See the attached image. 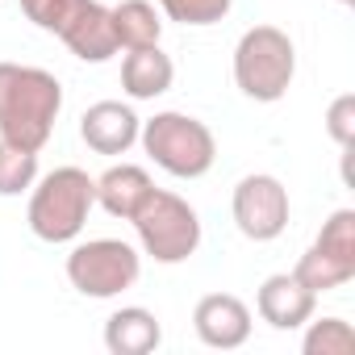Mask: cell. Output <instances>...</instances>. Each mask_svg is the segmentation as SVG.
<instances>
[{
  "instance_id": "obj_20",
  "label": "cell",
  "mask_w": 355,
  "mask_h": 355,
  "mask_svg": "<svg viewBox=\"0 0 355 355\" xmlns=\"http://www.w3.org/2000/svg\"><path fill=\"white\" fill-rule=\"evenodd\" d=\"M230 5L234 0H159L167 21H180V26H218L230 13Z\"/></svg>"
},
{
  "instance_id": "obj_8",
  "label": "cell",
  "mask_w": 355,
  "mask_h": 355,
  "mask_svg": "<svg viewBox=\"0 0 355 355\" xmlns=\"http://www.w3.org/2000/svg\"><path fill=\"white\" fill-rule=\"evenodd\" d=\"M230 214L243 239L251 243H272L288 230V189L268 171L243 175L230 197Z\"/></svg>"
},
{
  "instance_id": "obj_19",
  "label": "cell",
  "mask_w": 355,
  "mask_h": 355,
  "mask_svg": "<svg viewBox=\"0 0 355 355\" xmlns=\"http://www.w3.org/2000/svg\"><path fill=\"white\" fill-rule=\"evenodd\" d=\"M318 251H326L330 259L355 268V209H334L330 222L322 226V234L313 239Z\"/></svg>"
},
{
  "instance_id": "obj_16",
  "label": "cell",
  "mask_w": 355,
  "mask_h": 355,
  "mask_svg": "<svg viewBox=\"0 0 355 355\" xmlns=\"http://www.w3.org/2000/svg\"><path fill=\"white\" fill-rule=\"evenodd\" d=\"M293 276L313 293V297H322V293H334V288H343V284H351L355 280V268H347V263H338V259H330L326 251H318V247H309L301 259H297V268H293Z\"/></svg>"
},
{
  "instance_id": "obj_22",
  "label": "cell",
  "mask_w": 355,
  "mask_h": 355,
  "mask_svg": "<svg viewBox=\"0 0 355 355\" xmlns=\"http://www.w3.org/2000/svg\"><path fill=\"white\" fill-rule=\"evenodd\" d=\"M338 5H351V0H338Z\"/></svg>"
},
{
  "instance_id": "obj_5",
  "label": "cell",
  "mask_w": 355,
  "mask_h": 355,
  "mask_svg": "<svg viewBox=\"0 0 355 355\" xmlns=\"http://www.w3.org/2000/svg\"><path fill=\"white\" fill-rule=\"evenodd\" d=\"M297 76V46L280 26H251L234 46V84L259 105H276Z\"/></svg>"
},
{
  "instance_id": "obj_21",
  "label": "cell",
  "mask_w": 355,
  "mask_h": 355,
  "mask_svg": "<svg viewBox=\"0 0 355 355\" xmlns=\"http://www.w3.org/2000/svg\"><path fill=\"white\" fill-rule=\"evenodd\" d=\"M326 130H330V138H334L343 150H351V142H355V96H351V92H343V96L326 109Z\"/></svg>"
},
{
  "instance_id": "obj_4",
  "label": "cell",
  "mask_w": 355,
  "mask_h": 355,
  "mask_svg": "<svg viewBox=\"0 0 355 355\" xmlns=\"http://www.w3.org/2000/svg\"><path fill=\"white\" fill-rule=\"evenodd\" d=\"M142 150L155 159V167H163L175 180H201L218 159V142L214 130L189 113H155L150 121H142L138 130Z\"/></svg>"
},
{
  "instance_id": "obj_14",
  "label": "cell",
  "mask_w": 355,
  "mask_h": 355,
  "mask_svg": "<svg viewBox=\"0 0 355 355\" xmlns=\"http://www.w3.org/2000/svg\"><path fill=\"white\" fill-rule=\"evenodd\" d=\"M159 343H163V326L142 305H125L105 322V347L113 355H150L159 351Z\"/></svg>"
},
{
  "instance_id": "obj_1",
  "label": "cell",
  "mask_w": 355,
  "mask_h": 355,
  "mask_svg": "<svg viewBox=\"0 0 355 355\" xmlns=\"http://www.w3.org/2000/svg\"><path fill=\"white\" fill-rule=\"evenodd\" d=\"M59 109L63 84L51 71L26 63H0V138L5 142L42 150L51 142Z\"/></svg>"
},
{
  "instance_id": "obj_6",
  "label": "cell",
  "mask_w": 355,
  "mask_h": 355,
  "mask_svg": "<svg viewBox=\"0 0 355 355\" xmlns=\"http://www.w3.org/2000/svg\"><path fill=\"white\" fill-rule=\"evenodd\" d=\"M134 230L142 243V255L155 263H184L201 247V218L197 209L167 189H150L146 201L134 209Z\"/></svg>"
},
{
  "instance_id": "obj_17",
  "label": "cell",
  "mask_w": 355,
  "mask_h": 355,
  "mask_svg": "<svg viewBox=\"0 0 355 355\" xmlns=\"http://www.w3.org/2000/svg\"><path fill=\"white\" fill-rule=\"evenodd\" d=\"M38 180V150L13 146L0 138V197H21Z\"/></svg>"
},
{
  "instance_id": "obj_10",
  "label": "cell",
  "mask_w": 355,
  "mask_h": 355,
  "mask_svg": "<svg viewBox=\"0 0 355 355\" xmlns=\"http://www.w3.org/2000/svg\"><path fill=\"white\" fill-rule=\"evenodd\" d=\"M138 130H142V117L121 101H96L80 117V138L96 155H125L138 142Z\"/></svg>"
},
{
  "instance_id": "obj_11",
  "label": "cell",
  "mask_w": 355,
  "mask_h": 355,
  "mask_svg": "<svg viewBox=\"0 0 355 355\" xmlns=\"http://www.w3.org/2000/svg\"><path fill=\"white\" fill-rule=\"evenodd\" d=\"M313 305H318V297L293 272L268 276L259 284V293H255V309H259V318L272 330H297V326H305L313 318Z\"/></svg>"
},
{
  "instance_id": "obj_12",
  "label": "cell",
  "mask_w": 355,
  "mask_h": 355,
  "mask_svg": "<svg viewBox=\"0 0 355 355\" xmlns=\"http://www.w3.org/2000/svg\"><path fill=\"white\" fill-rule=\"evenodd\" d=\"M150 189H155V184H150L146 167H138V163H113L101 180H96V205H101L109 218L130 222L134 209L146 201Z\"/></svg>"
},
{
  "instance_id": "obj_18",
  "label": "cell",
  "mask_w": 355,
  "mask_h": 355,
  "mask_svg": "<svg viewBox=\"0 0 355 355\" xmlns=\"http://www.w3.org/2000/svg\"><path fill=\"white\" fill-rule=\"evenodd\" d=\"M301 351H305V355H351V351H355V330H351V322H343V318L309 322V330H305V338H301Z\"/></svg>"
},
{
  "instance_id": "obj_9",
  "label": "cell",
  "mask_w": 355,
  "mask_h": 355,
  "mask_svg": "<svg viewBox=\"0 0 355 355\" xmlns=\"http://www.w3.org/2000/svg\"><path fill=\"white\" fill-rule=\"evenodd\" d=\"M193 330L214 351H234L251 338V309L234 293H209L193 309Z\"/></svg>"
},
{
  "instance_id": "obj_2",
  "label": "cell",
  "mask_w": 355,
  "mask_h": 355,
  "mask_svg": "<svg viewBox=\"0 0 355 355\" xmlns=\"http://www.w3.org/2000/svg\"><path fill=\"white\" fill-rule=\"evenodd\" d=\"M96 205V180L84 167H55L42 180H34L30 193V230L42 243H71L88 226V214Z\"/></svg>"
},
{
  "instance_id": "obj_7",
  "label": "cell",
  "mask_w": 355,
  "mask_h": 355,
  "mask_svg": "<svg viewBox=\"0 0 355 355\" xmlns=\"http://www.w3.org/2000/svg\"><path fill=\"white\" fill-rule=\"evenodd\" d=\"M138 276H142V255L121 239H88V243L71 247V255H67L71 288L92 301L121 297L125 288L138 284Z\"/></svg>"
},
{
  "instance_id": "obj_13",
  "label": "cell",
  "mask_w": 355,
  "mask_h": 355,
  "mask_svg": "<svg viewBox=\"0 0 355 355\" xmlns=\"http://www.w3.org/2000/svg\"><path fill=\"white\" fill-rule=\"evenodd\" d=\"M171 80H175V63L159 46L125 51V59H121V88H125V96L155 101V96H163L171 88Z\"/></svg>"
},
{
  "instance_id": "obj_15",
  "label": "cell",
  "mask_w": 355,
  "mask_h": 355,
  "mask_svg": "<svg viewBox=\"0 0 355 355\" xmlns=\"http://www.w3.org/2000/svg\"><path fill=\"white\" fill-rule=\"evenodd\" d=\"M109 17H113V34H117V51L159 46L163 21H159L150 0H121L117 9H109Z\"/></svg>"
},
{
  "instance_id": "obj_3",
  "label": "cell",
  "mask_w": 355,
  "mask_h": 355,
  "mask_svg": "<svg viewBox=\"0 0 355 355\" xmlns=\"http://www.w3.org/2000/svg\"><path fill=\"white\" fill-rule=\"evenodd\" d=\"M21 9L38 30L59 34L84 63H109L117 55L113 17L101 0H21Z\"/></svg>"
}]
</instances>
